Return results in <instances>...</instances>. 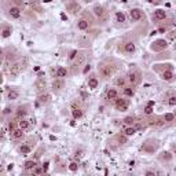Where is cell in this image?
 I'll use <instances>...</instances> for the list:
<instances>
[{
	"label": "cell",
	"mask_w": 176,
	"mask_h": 176,
	"mask_svg": "<svg viewBox=\"0 0 176 176\" xmlns=\"http://www.w3.org/2000/svg\"><path fill=\"white\" fill-rule=\"evenodd\" d=\"M114 72H116V66L112 65V63H102V65H99V74L105 80L110 79L114 74Z\"/></svg>",
	"instance_id": "1"
},
{
	"label": "cell",
	"mask_w": 176,
	"mask_h": 176,
	"mask_svg": "<svg viewBox=\"0 0 176 176\" xmlns=\"http://www.w3.org/2000/svg\"><path fill=\"white\" fill-rule=\"evenodd\" d=\"M168 47H169V43H168L167 38H157V40H154L153 43L150 44V50L154 52L165 51Z\"/></svg>",
	"instance_id": "2"
},
{
	"label": "cell",
	"mask_w": 176,
	"mask_h": 176,
	"mask_svg": "<svg viewBox=\"0 0 176 176\" xmlns=\"http://www.w3.org/2000/svg\"><path fill=\"white\" fill-rule=\"evenodd\" d=\"M158 146H160L158 140H156V139H147L145 143H143L142 150L145 151V153H147V154H154L157 150H158Z\"/></svg>",
	"instance_id": "3"
},
{
	"label": "cell",
	"mask_w": 176,
	"mask_h": 176,
	"mask_svg": "<svg viewBox=\"0 0 176 176\" xmlns=\"http://www.w3.org/2000/svg\"><path fill=\"white\" fill-rule=\"evenodd\" d=\"M114 107L118 112H127L129 109V101L127 98H117L114 101Z\"/></svg>",
	"instance_id": "4"
},
{
	"label": "cell",
	"mask_w": 176,
	"mask_h": 176,
	"mask_svg": "<svg viewBox=\"0 0 176 176\" xmlns=\"http://www.w3.org/2000/svg\"><path fill=\"white\" fill-rule=\"evenodd\" d=\"M127 80L129 81V84H131V85H138L140 82V80H142V74H140L139 70H131L128 73Z\"/></svg>",
	"instance_id": "5"
},
{
	"label": "cell",
	"mask_w": 176,
	"mask_h": 176,
	"mask_svg": "<svg viewBox=\"0 0 176 176\" xmlns=\"http://www.w3.org/2000/svg\"><path fill=\"white\" fill-rule=\"evenodd\" d=\"M129 18L135 22H139L143 21L146 18V15L143 13V10H140V8H132V10H129Z\"/></svg>",
	"instance_id": "6"
},
{
	"label": "cell",
	"mask_w": 176,
	"mask_h": 176,
	"mask_svg": "<svg viewBox=\"0 0 176 176\" xmlns=\"http://www.w3.org/2000/svg\"><path fill=\"white\" fill-rule=\"evenodd\" d=\"M92 13H94V15H95L96 18H99V19H106L107 13H106V8H105L103 6L95 4V6H94V8H92Z\"/></svg>",
	"instance_id": "7"
},
{
	"label": "cell",
	"mask_w": 176,
	"mask_h": 176,
	"mask_svg": "<svg viewBox=\"0 0 176 176\" xmlns=\"http://www.w3.org/2000/svg\"><path fill=\"white\" fill-rule=\"evenodd\" d=\"M165 19H167V11L162 10V8H157V10H154V13H153V21L161 22V21H165Z\"/></svg>",
	"instance_id": "8"
},
{
	"label": "cell",
	"mask_w": 176,
	"mask_h": 176,
	"mask_svg": "<svg viewBox=\"0 0 176 176\" xmlns=\"http://www.w3.org/2000/svg\"><path fill=\"white\" fill-rule=\"evenodd\" d=\"M85 59H87V55H85V52H77V55L74 57V59H73V66L79 68V66H81L82 63L85 62Z\"/></svg>",
	"instance_id": "9"
},
{
	"label": "cell",
	"mask_w": 176,
	"mask_h": 176,
	"mask_svg": "<svg viewBox=\"0 0 176 176\" xmlns=\"http://www.w3.org/2000/svg\"><path fill=\"white\" fill-rule=\"evenodd\" d=\"M146 124L147 125H154V127H160L164 124V120H162V117H158V116H154V117H148L147 120H146Z\"/></svg>",
	"instance_id": "10"
},
{
	"label": "cell",
	"mask_w": 176,
	"mask_h": 176,
	"mask_svg": "<svg viewBox=\"0 0 176 176\" xmlns=\"http://www.w3.org/2000/svg\"><path fill=\"white\" fill-rule=\"evenodd\" d=\"M8 15L14 19H18L19 16H21V7H19V6H15V4L11 6V7L8 8Z\"/></svg>",
	"instance_id": "11"
},
{
	"label": "cell",
	"mask_w": 176,
	"mask_h": 176,
	"mask_svg": "<svg viewBox=\"0 0 176 176\" xmlns=\"http://www.w3.org/2000/svg\"><path fill=\"white\" fill-rule=\"evenodd\" d=\"M36 90H37L38 94H43L46 92V88H47V84H46V80L43 79V77H38L37 80H36Z\"/></svg>",
	"instance_id": "12"
},
{
	"label": "cell",
	"mask_w": 176,
	"mask_h": 176,
	"mask_svg": "<svg viewBox=\"0 0 176 176\" xmlns=\"http://www.w3.org/2000/svg\"><path fill=\"white\" fill-rule=\"evenodd\" d=\"M123 50H124V52H125V54H134L135 50H136V47H135L134 41H127V43H124Z\"/></svg>",
	"instance_id": "13"
},
{
	"label": "cell",
	"mask_w": 176,
	"mask_h": 176,
	"mask_svg": "<svg viewBox=\"0 0 176 176\" xmlns=\"http://www.w3.org/2000/svg\"><path fill=\"white\" fill-rule=\"evenodd\" d=\"M10 134H11V138H13L14 140H18V139H21V138H24L25 131H24V129H21V128H18V127H16V128L14 129V131H11Z\"/></svg>",
	"instance_id": "14"
},
{
	"label": "cell",
	"mask_w": 176,
	"mask_h": 176,
	"mask_svg": "<svg viewBox=\"0 0 176 176\" xmlns=\"http://www.w3.org/2000/svg\"><path fill=\"white\" fill-rule=\"evenodd\" d=\"M121 131H123V134L125 135V136H132V135L136 134V128H135L134 125H124Z\"/></svg>",
	"instance_id": "15"
},
{
	"label": "cell",
	"mask_w": 176,
	"mask_h": 176,
	"mask_svg": "<svg viewBox=\"0 0 176 176\" xmlns=\"http://www.w3.org/2000/svg\"><path fill=\"white\" fill-rule=\"evenodd\" d=\"M65 87V81H63V79H55L54 81H52V90L54 91H61L62 88Z\"/></svg>",
	"instance_id": "16"
},
{
	"label": "cell",
	"mask_w": 176,
	"mask_h": 176,
	"mask_svg": "<svg viewBox=\"0 0 176 176\" xmlns=\"http://www.w3.org/2000/svg\"><path fill=\"white\" fill-rule=\"evenodd\" d=\"M117 98H118V91L116 90V88H109V90L106 91V99H109V101H116Z\"/></svg>",
	"instance_id": "17"
},
{
	"label": "cell",
	"mask_w": 176,
	"mask_h": 176,
	"mask_svg": "<svg viewBox=\"0 0 176 176\" xmlns=\"http://www.w3.org/2000/svg\"><path fill=\"white\" fill-rule=\"evenodd\" d=\"M22 70V66H21V63H14L13 66H11V69H10V76L13 77V79H15L16 76H18V73Z\"/></svg>",
	"instance_id": "18"
},
{
	"label": "cell",
	"mask_w": 176,
	"mask_h": 176,
	"mask_svg": "<svg viewBox=\"0 0 176 176\" xmlns=\"http://www.w3.org/2000/svg\"><path fill=\"white\" fill-rule=\"evenodd\" d=\"M11 33H13V29H11L10 25H4V26L2 28V30H0V36H2L3 38H8L11 36Z\"/></svg>",
	"instance_id": "19"
},
{
	"label": "cell",
	"mask_w": 176,
	"mask_h": 176,
	"mask_svg": "<svg viewBox=\"0 0 176 176\" xmlns=\"http://www.w3.org/2000/svg\"><path fill=\"white\" fill-rule=\"evenodd\" d=\"M173 77H175V74H173V70H170V69H167V70H164L161 73V79L165 80V81H172Z\"/></svg>",
	"instance_id": "20"
},
{
	"label": "cell",
	"mask_w": 176,
	"mask_h": 176,
	"mask_svg": "<svg viewBox=\"0 0 176 176\" xmlns=\"http://www.w3.org/2000/svg\"><path fill=\"white\" fill-rule=\"evenodd\" d=\"M66 10H68L69 13H72V14H76V13H79L80 6L77 4V3H74V2H69L68 4H66Z\"/></svg>",
	"instance_id": "21"
},
{
	"label": "cell",
	"mask_w": 176,
	"mask_h": 176,
	"mask_svg": "<svg viewBox=\"0 0 176 176\" xmlns=\"http://www.w3.org/2000/svg\"><path fill=\"white\" fill-rule=\"evenodd\" d=\"M88 28H90V22H88V19L81 18V19L77 21V29L79 30H87Z\"/></svg>",
	"instance_id": "22"
},
{
	"label": "cell",
	"mask_w": 176,
	"mask_h": 176,
	"mask_svg": "<svg viewBox=\"0 0 176 176\" xmlns=\"http://www.w3.org/2000/svg\"><path fill=\"white\" fill-rule=\"evenodd\" d=\"M32 148H33V147L29 145V143H24V145H22V146H19V148H18V150H19V153H21V154H24V156H26V154H29L30 151H32Z\"/></svg>",
	"instance_id": "23"
},
{
	"label": "cell",
	"mask_w": 176,
	"mask_h": 176,
	"mask_svg": "<svg viewBox=\"0 0 176 176\" xmlns=\"http://www.w3.org/2000/svg\"><path fill=\"white\" fill-rule=\"evenodd\" d=\"M98 85H99V80L96 79L95 76H91L90 79H88V88L95 90V88H98Z\"/></svg>",
	"instance_id": "24"
},
{
	"label": "cell",
	"mask_w": 176,
	"mask_h": 176,
	"mask_svg": "<svg viewBox=\"0 0 176 176\" xmlns=\"http://www.w3.org/2000/svg\"><path fill=\"white\" fill-rule=\"evenodd\" d=\"M72 116H73V118H81V117H82V110H81V107L74 106V105H73V107H72Z\"/></svg>",
	"instance_id": "25"
},
{
	"label": "cell",
	"mask_w": 176,
	"mask_h": 176,
	"mask_svg": "<svg viewBox=\"0 0 176 176\" xmlns=\"http://www.w3.org/2000/svg\"><path fill=\"white\" fill-rule=\"evenodd\" d=\"M28 107L26 106H19L18 110H16V118L18 120H21V118H25V116L28 114Z\"/></svg>",
	"instance_id": "26"
},
{
	"label": "cell",
	"mask_w": 176,
	"mask_h": 176,
	"mask_svg": "<svg viewBox=\"0 0 176 176\" xmlns=\"http://www.w3.org/2000/svg\"><path fill=\"white\" fill-rule=\"evenodd\" d=\"M29 127H30V121L26 120V118H21V120L18 121V128H21V129H24V131H26Z\"/></svg>",
	"instance_id": "27"
},
{
	"label": "cell",
	"mask_w": 176,
	"mask_h": 176,
	"mask_svg": "<svg viewBox=\"0 0 176 176\" xmlns=\"http://www.w3.org/2000/svg\"><path fill=\"white\" fill-rule=\"evenodd\" d=\"M172 158H173V156L169 153V151H162V153L160 154V160H161V161L169 162V161H172Z\"/></svg>",
	"instance_id": "28"
},
{
	"label": "cell",
	"mask_w": 176,
	"mask_h": 176,
	"mask_svg": "<svg viewBox=\"0 0 176 176\" xmlns=\"http://www.w3.org/2000/svg\"><path fill=\"white\" fill-rule=\"evenodd\" d=\"M50 99H51V95H50V94H46V92L38 94V102H40V103H44V105L48 103Z\"/></svg>",
	"instance_id": "29"
},
{
	"label": "cell",
	"mask_w": 176,
	"mask_h": 176,
	"mask_svg": "<svg viewBox=\"0 0 176 176\" xmlns=\"http://www.w3.org/2000/svg\"><path fill=\"white\" fill-rule=\"evenodd\" d=\"M124 90H123V92H124V96H125V98H132V96L135 95V90L132 87H123Z\"/></svg>",
	"instance_id": "30"
},
{
	"label": "cell",
	"mask_w": 176,
	"mask_h": 176,
	"mask_svg": "<svg viewBox=\"0 0 176 176\" xmlns=\"http://www.w3.org/2000/svg\"><path fill=\"white\" fill-rule=\"evenodd\" d=\"M35 167H36V161H35V160H28V161H25V164H24L25 170H32Z\"/></svg>",
	"instance_id": "31"
},
{
	"label": "cell",
	"mask_w": 176,
	"mask_h": 176,
	"mask_svg": "<svg viewBox=\"0 0 176 176\" xmlns=\"http://www.w3.org/2000/svg\"><path fill=\"white\" fill-rule=\"evenodd\" d=\"M127 21V16L125 14L123 13V11H117L116 13V22H120V24H123V22Z\"/></svg>",
	"instance_id": "32"
},
{
	"label": "cell",
	"mask_w": 176,
	"mask_h": 176,
	"mask_svg": "<svg viewBox=\"0 0 176 176\" xmlns=\"http://www.w3.org/2000/svg\"><path fill=\"white\" fill-rule=\"evenodd\" d=\"M68 76V70H66L65 68H62V66H59V68L57 69V77L58 79H63V77Z\"/></svg>",
	"instance_id": "33"
},
{
	"label": "cell",
	"mask_w": 176,
	"mask_h": 176,
	"mask_svg": "<svg viewBox=\"0 0 176 176\" xmlns=\"http://www.w3.org/2000/svg\"><path fill=\"white\" fill-rule=\"evenodd\" d=\"M18 96H19L18 91L11 90V91H8V92H7V99H10V101H15V99H18Z\"/></svg>",
	"instance_id": "34"
},
{
	"label": "cell",
	"mask_w": 176,
	"mask_h": 176,
	"mask_svg": "<svg viewBox=\"0 0 176 176\" xmlns=\"http://www.w3.org/2000/svg\"><path fill=\"white\" fill-rule=\"evenodd\" d=\"M124 124L125 125H134L135 123H136V117H134V116H129V117H125L124 118Z\"/></svg>",
	"instance_id": "35"
},
{
	"label": "cell",
	"mask_w": 176,
	"mask_h": 176,
	"mask_svg": "<svg viewBox=\"0 0 176 176\" xmlns=\"http://www.w3.org/2000/svg\"><path fill=\"white\" fill-rule=\"evenodd\" d=\"M162 120H164V123H172V121H175V116L172 113H167L165 116H162Z\"/></svg>",
	"instance_id": "36"
},
{
	"label": "cell",
	"mask_w": 176,
	"mask_h": 176,
	"mask_svg": "<svg viewBox=\"0 0 176 176\" xmlns=\"http://www.w3.org/2000/svg\"><path fill=\"white\" fill-rule=\"evenodd\" d=\"M114 82H116V85H118V87H125L127 79H125V77H117Z\"/></svg>",
	"instance_id": "37"
},
{
	"label": "cell",
	"mask_w": 176,
	"mask_h": 176,
	"mask_svg": "<svg viewBox=\"0 0 176 176\" xmlns=\"http://www.w3.org/2000/svg\"><path fill=\"white\" fill-rule=\"evenodd\" d=\"M32 173H33L35 176H40V175H43V173H44L43 167H37V165H36V167L32 169Z\"/></svg>",
	"instance_id": "38"
},
{
	"label": "cell",
	"mask_w": 176,
	"mask_h": 176,
	"mask_svg": "<svg viewBox=\"0 0 176 176\" xmlns=\"http://www.w3.org/2000/svg\"><path fill=\"white\" fill-rule=\"evenodd\" d=\"M69 169L72 170V172H76L77 169H79V162H70V164H69Z\"/></svg>",
	"instance_id": "39"
},
{
	"label": "cell",
	"mask_w": 176,
	"mask_h": 176,
	"mask_svg": "<svg viewBox=\"0 0 176 176\" xmlns=\"http://www.w3.org/2000/svg\"><path fill=\"white\" fill-rule=\"evenodd\" d=\"M168 105H169V106H175V105H176V96L173 95V94L168 98Z\"/></svg>",
	"instance_id": "40"
},
{
	"label": "cell",
	"mask_w": 176,
	"mask_h": 176,
	"mask_svg": "<svg viewBox=\"0 0 176 176\" xmlns=\"http://www.w3.org/2000/svg\"><path fill=\"white\" fill-rule=\"evenodd\" d=\"M117 140H118L120 145H125V143H127V136H125V135H118Z\"/></svg>",
	"instance_id": "41"
},
{
	"label": "cell",
	"mask_w": 176,
	"mask_h": 176,
	"mask_svg": "<svg viewBox=\"0 0 176 176\" xmlns=\"http://www.w3.org/2000/svg\"><path fill=\"white\" fill-rule=\"evenodd\" d=\"M153 106H150V105H147V106H146L145 107V113H146V114H147V116H151V114H153Z\"/></svg>",
	"instance_id": "42"
},
{
	"label": "cell",
	"mask_w": 176,
	"mask_h": 176,
	"mask_svg": "<svg viewBox=\"0 0 176 176\" xmlns=\"http://www.w3.org/2000/svg\"><path fill=\"white\" fill-rule=\"evenodd\" d=\"M16 125H18V123H14V121H10V123H8V129H10V132L11 131H14V129L16 128Z\"/></svg>",
	"instance_id": "43"
},
{
	"label": "cell",
	"mask_w": 176,
	"mask_h": 176,
	"mask_svg": "<svg viewBox=\"0 0 176 176\" xmlns=\"http://www.w3.org/2000/svg\"><path fill=\"white\" fill-rule=\"evenodd\" d=\"M168 40H169V41L175 40V30H170V32L168 33Z\"/></svg>",
	"instance_id": "44"
},
{
	"label": "cell",
	"mask_w": 176,
	"mask_h": 176,
	"mask_svg": "<svg viewBox=\"0 0 176 176\" xmlns=\"http://www.w3.org/2000/svg\"><path fill=\"white\" fill-rule=\"evenodd\" d=\"M76 55H77V51H76V50H74V51H72V52H70V55H69V59H70V61H73Z\"/></svg>",
	"instance_id": "45"
},
{
	"label": "cell",
	"mask_w": 176,
	"mask_h": 176,
	"mask_svg": "<svg viewBox=\"0 0 176 176\" xmlns=\"http://www.w3.org/2000/svg\"><path fill=\"white\" fill-rule=\"evenodd\" d=\"M90 70H91V65H85V68H84V70H82V73L87 74Z\"/></svg>",
	"instance_id": "46"
},
{
	"label": "cell",
	"mask_w": 176,
	"mask_h": 176,
	"mask_svg": "<svg viewBox=\"0 0 176 176\" xmlns=\"http://www.w3.org/2000/svg\"><path fill=\"white\" fill-rule=\"evenodd\" d=\"M81 153H82V151H81V150L76 151V154H74V157H76V158H80V157H81V156H82V154H81Z\"/></svg>",
	"instance_id": "47"
},
{
	"label": "cell",
	"mask_w": 176,
	"mask_h": 176,
	"mask_svg": "<svg viewBox=\"0 0 176 176\" xmlns=\"http://www.w3.org/2000/svg\"><path fill=\"white\" fill-rule=\"evenodd\" d=\"M47 169H48V162H44V164H43V170H44V172H47Z\"/></svg>",
	"instance_id": "48"
},
{
	"label": "cell",
	"mask_w": 176,
	"mask_h": 176,
	"mask_svg": "<svg viewBox=\"0 0 176 176\" xmlns=\"http://www.w3.org/2000/svg\"><path fill=\"white\" fill-rule=\"evenodd\" d=\"M3 58H4V51H3V48H0V62H2Z\"/></svg>",
	"instance_id": "49"
},
{
	"label": "cell",
	"mask_w": 176,
	"mask_h": 176,
	"mask_svg": "<svg viewBox=\"0 0 176 176\" xmlns=\"http://www.w3.org/2000/svg\"><path fill=\"white\" fill-rule=\"evenodd\" d=\"M146 175H147V176H154V175H156V173H154V172H151V170H147V172H146Z\"/></svg>",
	"instance_id": "50"
},
{
	"label": "cell",
	"mask_w": 176,
	"mask_h": 176,
	"mask_svg": "<svg viewBox=\"0 0 176 176\" xmlns=\"http://www.w3.org/2000/svg\"><path fill=\"white\" fill-rule=\"evenodd\" d=\"M3 138H4V131L0 129V139H3Z\"/></svg>",
	"instance_id": "51"
},
{
	"label": "cell",
	"mask_w": 176,
	"mask_h": 176,
	"mask_svg": "<svg viewBox=\"0 0 176 176\" xmlns=\"http://www.w3.org/2000/svg\"><path fill=\"white\" fill-rule=\"evenodd\" d=\"M10 110H11V109H10V107H7V109H6V110H4V114H8V113H10Z\"/></svg>",
	"instance_id": "52"
},
{
	"label": "cell",
	"mask_w": 176,
	"mask_h": 176,
	"mask_svg": "<svg viewBox=\"0 0 176 176\" xmlns=\"http://www.w3.org/2000/svg\"><path fill=\"white\" fill-rule=\"evenodd\" d=\"M2 81H3V76L0 74V84H2Z\"/></svg>",
	"instance_id": "53"
},
{
	"label": "cell",
	"mask_w": 176,
	"mask_h": 176,
	"mask_svg": "<svg viewBox=\"0 0 176 176\" xmlns=\"http://www.w3.org/2000/svg\"><path fill=\"white\" fill-rule=\"evenodd\" d=\"M84 2L85 3H90V2H92V0H84Z\"/></svg>",
	"instance_id": "54"
},
{
	"label": "cell",
	"mask_w": 176,
	"mask_h": 176,
	"mask_svg": "<svg viewBox=\"0 0 176 176\" xmlns=\"http://www.w3.org/2000/svg\"><path fill=\"white\" fill-rule=\"evenodd\" d=\"M0 173H2V168H0Z\"/></svg>",
	"instance_id": "55"
},
{
	"label": "cell",
	"mask_w": 176,
	"mask_h": 176,
	"mask_svg": "<svg viewBox=\"0 0 176 176\" xmlns=\"http://www.w3.org/2000/svg\"><path fill=\"white\" fill-rule=\"evenodd\" d=\"M0 154H2V153H0Z\"/></svg>",
	"instance_id": "56"
}]
</instances>
